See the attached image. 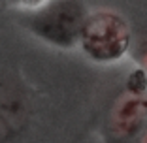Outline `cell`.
Instances as JSON below:
<instances>
[{
	"label": "cell",
	"instance_id": "2",
	"mask_svg": "<svg viewBox=\"0 0 147 143\" xmlns=\"http://www.w3.org/2000/svg\"><path fill=\"white\" fill-rule=\"evenodd\" d=\"M81 40L85 51L96 60H115L128 47V26L117 15L98 13L85 21Z\"/></svg>",
	"mask_w": 147,
	"mask_h": 143
},
{
	"label": "cell",
	"instance_id": "1",
	"mask_svg": "<svg viewBox=\"0 0 147 143\" xmlns=\"http://www.w3.org/2000/svg\"><path fill=\"white\" fill-rule=\"evenodd\" d=\"M85 9L79 2H49L43 11H34L30 28L55 45H72L85 25Z\"/></svg>",
	"mask_w": 147,
	"mask_h": 143
}]
</instances>
